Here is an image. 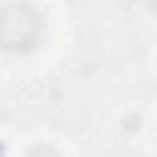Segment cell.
Returning a JSON list of instances; mask_svg holds the SVG:
<instances>
[{"label":"cell","instance_id":"obj_1","mask_svg":"<svg viewBox=\"0 0 157 157\" xmlns=\"http://www.w3.org/2000/svg\"><path fill=\"white\" fill-rule=\"evenodd\" d=\"M41 32V17L28 4H10L4 10V44L10 50L33 46Z\"/></svg>","mask_w":157,"mask_h":157},{"label":"cell","instance_id":"obj_2","mask_svg":"<svg viewBox=\"0 0 157 157\" xmlns=\"http://www.w3.org/2000/svg\"><path fill=\"white\" fill-rule=\"evenodd\" d=\"M28 157H59V153L54 151L50 146H35L28 153Z\"/></svg>","mask_w":157,"mask_h":157}]
</instances>
